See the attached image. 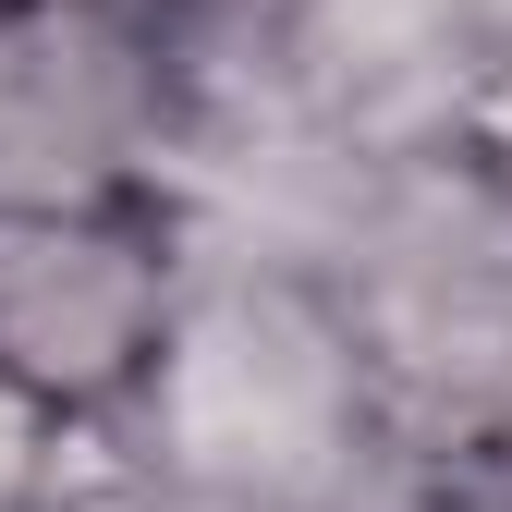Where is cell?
<instances>
[{
    "mask_svg": "<svg viewBox=\"0 0 512 512\" xmlns=\"http://www.w3.org/2000/svg\"><path fill=\"white\" fill-rule=\"evenodd\" d=\"M159 512H354L403 452L342 281L293 244H208L147 403L110 427Z\"/></svg>",
    "mask_w": 512,
    "mask_h": 512,
    "instance_id": "1",
    "label": "cell"
},
{
    "mask_svg": "<svg viewBox=\"0 0 512 512\" xmlns=\"http://www.w3.org/2000/svg\"><path fill=\"white\" fill-rule=\"evenodd\" d=\"M208 37L122 0H0V208H196Z\"/></svg>",
    "mask_w": 512,
    "mask_h": 512,
    "instance_id": "2",
    "label": "cell"
},
{
    "mask_svg": "<svg viewBox=\"0 0 512 512\" xmlns=\"http://www.w3.org/2000/svg\"><path fill=\"white\" fill-rule=\"evenodd\" d=\"M196 256H208V220L183 196L0 208V378L110 452V427L147 403V378L183 330Z\"/></svg>",
    "mask_w": 512,
    "mask_h": 512,
    "instance_id": "3",
    "label": "cell"
},
{
    "mask_svg": "<svg viewBox=\"0 0 512 512\" xmlns=\"http://www.w3.org/2000/svg\"><path fill=\"white\" fill-rule=\"evenodd\" d=\"M86 452H98V439H74L37 391L0 378V512H74V464Z\"/></svg>",
    "mask_w": 512,
    "mask_h": 512,
    "instance_id": "4",
    "label": "cell"
},
{
    "mask_svg": "<svg viewBox=\"0 0 512 512\" xmlns=\"http://www.w3.org/2000/svg\"><path fill=\"white\" fill-rule=\"evenodd\" d=\"M439 135H452V147H464V159L500 183V196H512V49H488L476 74L439 98Z\"/></svg>",
    "mask_w": 512,
    "mask_h": 512,
    "instance_id": "5",
    "label": "cell"
},
{
    "mask_svg": "<svg viewBox=\"0 0 512 512\" xmlns=\"http://www.w3.org/2000/svg\"><path fill=\"white\" fill-rule=\"evenodd\" d=\"M122 13H183V25H196V0H122Z\"/></svg>",
    "mask_w": 512,
    "mask_h": 512,
    "instance_id": "6",
    "label": "cell"
}]
</instances>
